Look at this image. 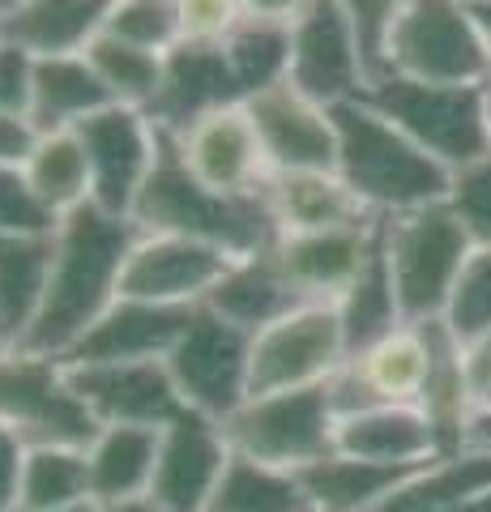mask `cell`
<instances>
[{"label":"cell","mask_w":491,"mask_h":512,"mask_svg":"<svg viewBox=\"0 0 491 512\" xmlns=\"http://www.w3.org/2000/svg\"><path fill=\"white\" fill-rule=\"evenodd\" d=\"M137 244V227L99 205H82L56 222L52 265L35 325L26 329L22 350L65 359L99 325V316L120 299L124 261Z\"/></svg>","instance_id":"6da1fadb"},{"label":"cell","mask_w":491,"mask_h":512,"mask_svg":"<svg viewBox=\"0 0 491 512\" xmlns=\"http://www.w3.org/2000/svg\"><path fill=\"white\" fill-rule=\"evenodd\" d=\"M334 128H338L334 171L368 205L372 218L427 210V205H440L449 197L453 175L363 99L334 107Z\"/></svg>","instance_id":"7a4b0ae2"},{"label":"cell","mask_w":491,"mask_h":512,"mask_svg":"<svg viewBox=\"0 0 491 512\" xmlns=\"http://www.w3.org/2000/svg\"><path fill=\"white\" fill-rule=\"evenodd\" d=\"M129 222L146 235L197 239V244L223 248L227 256H252L274 244V222H269L265 197H223V192L205 188L180 163L167 133Z\"/></svg>","instance_id":"3957f363"},{"label":"cell","mask_w":491,"mask_h":512,"mask_svg":"<svg viewBox=\"0 0 491 512\" xmlns=\"http://www.w3.org/2000/svg\"><path fill=\"white\" fill-rule=\"evenodd\" d=\"M376 235L406 325H427V320L445 316L453 282L474 248L449 205L440 201L427 210L376 218Z\"/></svg>","instance_id":"277c9868"},{"label":"cell","mask_w":491,"mask_h":512,"mask_svg":"<svg viewBox=\"0 0 491 512\" xmlns=\"http://www.w3.org/2000/svg\"><path fill=\"white\" fill-rule=\"evenodd\" d=\"M372 111H380L398 133L436 158L449 175L479 163L487 146V111H483V82L453 86V82H415V77H376L359 94Z\"/></svg>","instance_id":"5b68a950"},{"label":"cell","mask_w":491,"mask_h":512,"mask_svg":"<svg viewBox=\"0 0 491 512\" xmlns=\"http://www.w3.org/2000/svg\"><path fill=\"white\" fill-rule=\"evenodd\" d=\"M334 427H338V410L329 384L257 393L223 423L231 453L291 474L334 453Z\"/></svg>","instance_id":"8992f818"},{"label":"cell","mask_w":491,"mask_h":512,"mask_svg":"<svg viewBox=\"0 0 491 512\" xmlns=\"http://www.w3.org/2000/svg\"><path fill=\"white\" fill-rule=\"evenodd\" d=\"M487 69V39L466 0H406L385 47V73L479 86L487 82Z\"/></svg>","instance_id":"52a82bcc"},{"label":"cell","mask_w":491,"mask_h":512,"mask_svg":"<svg viewBox=\"0 0 491 512\" xmlns=\"http://www.w3.org/2000/svg\"><path fill=\"white\" fill-rule=\"evenodd\" d=\"M0 427L30 444H90L99 423L69 384V367L56 355L13 346L0 355Z\"/></svg>","instance_id":"ba28073f"},{"label":"cell","mask_w":491,"mask_h":512,"mask_svg":"<svg viewBox=\"0 0 491 512\" xmlns=\"http://www.w3.org/2000/svg\"><path fill=\"white\" fill-rule=\"evenodd\" d=\"M346 333L334 303H304L261 333L248 350V397L329 384L346 363Z\"/></svg>","instance_id":"9c48e42d"},{"label":"cell","mask_w":491,"mask_h":512,"mask_svg":"<svg viewBox=\"0 0 491 512\" xmlns=\"http://www.w3.org/2000/svg\"><path fill=\"white\" fill-rule=\"evenodd\" d=\"M248 350H252V333L235 329L231 320H223L201 303L193 320L184 325L180 342L163 359L184 410L227 423L248 402Z\"/></svg>","instance_id":"30bf717a"},{"label":"cell","mask_w":491,"mask_h":512,"mask_svg":"<svg viewBox=\"0 0 491 512\" xmlns=\"http://www.w3.org/2000/svg\"><path fill=\"white\" fill-rule=\"evenodd\" d=\"M77 137H82L90 167V205H99L116 218H129L158 163L163 128H154L146 111L112 103L94 111L86 124H77Z\"/></svg>","instance_id":"8fae6325"},{"label":"cell","mask_w":491,"mask_h":512,"mask_svg":"<svg viewBox=\"0 0 491 512\" xmlns=\"http://www.w3.org/2000/svg\"><path fill=\"white\" fill-rule=\"evenodd\" d=\"M176 146L180 163L197 175L205 188L223 192V197H261L269 175V158L261 150V137L252 128V116L244 103H227L205 111L180 133H167Z\"/></svg>","instance_id":"7c38bea8"},{"label":"cell","mask_w":491,"mask_h":512,"mask_svg":"<svg viewBox=\"0 0 491 512\" xmlns=\"http://www.w3.org/2000/svg\"><path fill=\"white\" fill-rule=\"evenodd\" d=\"M287 82L325 107L355 103L368 90V64L338 0H312L304 18L291 26Z\"/></svg>","instance_id":"4fadbf2b"},{"label":"cell","mask_w":491,"mask_h":512,"mask_svg":"<svg viewBox=\"0 0 491 512\" xmlns=\"http://www.w3.org/2000/svg\"><path fill=\"white\" fill-rule=\"evenodd\" d=\"M231 261H240V256H227L223 248L197 244V239L137 231V244L124 261L120 295L163 303V308H201L214 286L223 282Z\"/></svg>","instance_id":"5bb4252c"},{"label":"cell","mask_w":491,"mask_h":512,"mask_svg":"<svg viewBox=\"0 0 491 512\" xmlns=\"http://www.w3.org/2000/svg\"><path fill=\"white\" fill-rule=\"evenodd\" d=\"M427 380V329L398 325L385 338L359 346L346 355L342 372L329 380L334 410H363V406H419Z\"/></svg>","instance_id":"9a60e30c"},{"label":"cell","mask_w":491,"mask_h":512,"mask_svg":"<svg viewBox=\"0 0 491 512\" xmlns=\"http://www.w3.org/2000/svg\"><path fill=\"white\" fill-rule=\"evenodd\" d=\"M252 128L261 137L269 167L278 171H334L338 158V128L334 107L308 99L291 82H278L261 94L244 99Z\"/></svg>","instance_id":"2e32d148"},{"label":"cell","mask_w":491,"mask_h":512,"mask_svg":"<svg viewBox=\"0 0 491 512\" xmlns=\"http://www.w3.org/2000/svg\"><path fill=\"white\" fill-rule=\"evenodd\" d=\"M69 384L99 427H167L184 410L167 363H65Z\"/></svg>","instance_id":"e0dca14e"},{"label":"cell","mask_w":491,"mask_h":512,"mask_svg":"<svg viewBox=\"0 0 491 512\" xmlns=\"http://www.w3.org/2000/svg\"><path fill=\"white\" fill-rule=\"evenodd\" d=\"M231 461V444L223 423L205 414L180 410L163 431H158V461L150 495L171 512H205Z\"/></svg>","instance_id":"ac0fdd59"},{"label":"cell","mask_w":491,"mask_h":512,"mask_svg":"<svg viewBox=\"0 0 491 512\" xmlns=\"http://www.w3.org/2000/svg\"><path fill=\"white\" fill-rule=\"evenodd\" d=\"M376 222L351 231H321V235H278L269 244L278 274L287 278L299 303H338L346 286L359 278L372 252Z\"/></svg>","instance_id":"d6986e66"},{"label":"cell","mask_w":491,"mask_h":512,"mask_svg":"<svg viewBox=\"0 0 491 512\" xmlns=\"http://www.w3.org/2000/svg\"><path fill=\"white\" fill-rule=\"evenodd\" d=\"M244 103L235 90V77L227 69V56L218 43H180L163 56V77H158L154 103L146 107V116L163 133H180L193 120H201L205 111Z\"/></svg>","instance_id":"ffe728a7"},{"label":"cell","mask_w":491,"mask_h":512,"mask_svg":"<svg viewBox=\"0 0 491 512\" xmlns=\"http://www.w3.org/2000/svg\"><path fill=\"white\" fill-rule=\"evenodd\" d=\"M193 312L197 308H163L120 295L99 316V325L69 350L65 363H158L180 342Z\"/></svg>","instance_id":"44dd1931"},{"label":"cell","mask_w":491,"mask_h":512,"mask_svg":"<svg viewBox=\"0 0 491 512\" xmlns=\"http://www.w3.org/2000/svg\"><path fill=\"white\" fill-rule=\"evenodd\" d=\"M265 210L278 235H321L372 227V214L338 171H278L265 184Z\"/></svg>","instance_id":"7402d4cb"},{"label":"cell","mask_w":491,"mask_h":512,"mask_svg":"<svg viewBox=\"0 0 491 512\" xmlns=\"http://www.w3.org/2000/svg\"><path fill=\"white\" fill-rule=\"evenodd\" d=\"M423 329H427V380L419 393V410L427 427H432L440 457H457L466 453V423L474 406H479L466 367V346L440 320H427Z\"/></svg>","instance_id":"603a6c76"},{"label":"cell","mask_w":491,"mask_h":512,"mask_svg":"<svg viewBox=\"0 0 491 512\" xmlns=\"http://www.w3.org/2000/svg\"><path fill=\"white\" fill-rule=\"evenodd\" d=\"M334 453L380 466H427L440 448L419 406H363L338 414Z\"/></svg>","instance_id":"cb8c5ba5"},{"label":"cell","mask_w":491,"mask_h":512,"mask_svg":"<svg viewBox=\"0 0 491 512\" xmlns=\"http://www.w3.org/2000/svg\"><path fill=\"white\" fill-rule=\"evenodd\" d=\"M112 0H18L0 13V39L26 56H82L103 35Z\"/></svg>","instance_id":"d4e9b609"},{"label":"cell","mask_w":491,"mask_h":512,"mask_svg":"<svg viewBox=\"0 0 491 512\" xmlns=\"http://www.w3.org/2000/svg\"><path fill=\"white\" fill-rule=\"evenodd\" d=\"M112 107V94L103 90L99 73L86 56H43L30 73V103L26 116L39 133H65L86 124L94 111Z\"/></svg>","instance_id":"484cf974"},{"label":"cell","mask_w":491,"mask_h":512,"mask_svg":"<svg viewBox=\"0 0 491 512\" xmlns=\"http://www.w3.org/2000/svg\"><path fill=\"white\" fill-rule=\"evenodd\" d=\"M205 308L218 312L223 320H231L235 329L244 333H261L265 325H274L287 312L304 308V303L295 299V291L287 286V278L278 274L274 256L269 248L252 252V256H240V261H231V269L223 274V282L210 291L205 299Z\"/></svg>","instance_id":"4316f807"},{"label":"cell","mask_w":491,"mask_h":512,"mask_svg":"<svg viewBox=\"0 0 491 512\" xmlns=\"http://www.w3.org/2000/svg\"><path fill=\"white\" fill-rule=\"evenodd\" d=\"M158 431L163 427H99L86 444L90 466V500L120 504L133 495H146L154 483L158 461Z\"/></svg>","instance_id":"83f0119b"},{"label":"cell","mask_w":491,"mask_h":512,"mask_svg":"<svg viewBox=\"0 0 491 512\" xmlns=\"http://www.w3.org/2000/svg\"><path fill=\"white\" fill-rule=\"evenodd\" d=\"M423 466H380V461H359L346 453H329L312 461L308 470H299V487L312 512H363L376 500L410 478Z\"/></svg>","instance_id":"f1b7e54d"},{"label":"cell","mask_w":491,"mask_h":512,"mask_svg":"<svg viewBox=\"0 0 491 512\" xmlns=\"http://www.w3.org/2000/svg\"><path fill=\"white\" fill-rule=\"evenodd\" d=\"M22 175L30 192L39 197V205L56 222L90 205V167H86V150L77 128H65V133H39L35 150L22 163Z\"/></svg>","instance_id":"f546056e"},{"label":"cell","mask_w":491,"mask_h":512,"mask_svg":"<svg viewBox=\"0 0 491 512\" xmlns=\"http://www.w3.org/2000/svg\"><path fill=\"white\" fill-rule=\"evenodd\" d=\"M491 487V457L487 453H457L436 457L423 470L402 478L385 500H376L363 512H445L449 504Z\"/></svg>","instance_id":"4dcf8cb0"},{"label":"cell","mask_w":491,"mask_h":512,"mask_svg":"<svg viewBox=\"0 0 491 512\" xmlns=\"http://www.w3.org/2000/svg\"><path fill=\"white\" fill-rule=\"evenodd\" d=\"M47 265H52V231L0 235V320H5L13 346H22L26 329L39 316Z\"/></svg>","instance_id":"1f68e13d"},{"label":"cell","mask_w":491,"mask_h":512,"mask_svg":"<svg viewBox=\"0 0 491 512\" xmlns=\"http://www.w3.org/2000/svg\"><path fill=\"white\" fill-rule=\"evenodd\" d=\"M94 504L86 444H30L22 461L18 512H60Z\"/></svg>","instance_id":"d6a6232c"},{"label":"cell","mask_w":491,"mask_h":512,"mask_svg":"<svg viewBox=\"0 0 491 512\" xmlns=\"http://www.w3.org/2000/svg\"><path fill=\"white\" fill-rule=\"evenodd\" d=\"M338 320H342V333H346V350L368 346L376 338H385L398 325H406L402 312H398V299H393V282H389V269H385V252H380V235L372 239V252L363 261L359 278L346 286V295L334 303Z\"/></svg>","instance_id":"836d02e7"},{"label":"cell","mask_w":491,"mask_h":512,"mask_svg":"<svg viewBox=\"0 0 491 512\" xmlns=\"http://www.w3.org/2000/svg\"><path fill=\"white\" fill-rule=\"evenodd\" d=\"M205 512H308L299 474L231 453Z\"/></svg>","instance_id":"e575fe53"},{"label":"cell","mask_w":491,"mask_h":512,"mask_svg":"<svg viewBox=\"0 0 491 512\" xmlns=\"http://www.w3.org/2000/svg\"><path fill=\"white\" fill-rule=\"evenodd\" d=\"M227 56V69L235 77L240 99H252L269 86L287 82V64H291V26H269L240 18L231 35L218 43Z\"/></svg>","instance_id":"d590c367"},{"label":"cell","mask_w":491,"mask_h":512,"mask_svg":"<svg viewBox=\"0 0 491 512\" xmlns=\"http://www.w3.org/2000/svg\"><path fill=\"white\" fill-rule=\"evenodd\" d=\"M82 56L90 60V69L99 73V82H103L107 94H112V103L137 107V111H146L154 103L158 77H163V56L158 52L120 43L112 35H99Z\"/></svg>","instance_id":"8d00e7d4"},{"label":"cell","mask_w":491,"mask_h":512,"mask_svg":"<svg viewBox=\"0 0 491 512\" xmlns=\"http://www.w3.org/2000/svg\"><path fill=\"white\" fill-rule=\"evenodd\" d=\"M440 325H445L462 346L491 333V248H470L462 274L453 282V295L445 303Z\"/></svg>","instance_id":"74e56055"},{"label":"cell","mask_w":491,"mask_h":512,"mask_svg":"<svg viewBox=\"0 0 491 512\" xmlns=\"http://www.w3.org/2000/svg\"><path fill=\"white\" fill-rule=\"evenodd\" d=\"M103 35L167 56L171 47H180L176 0H112L107 22H103Z\"/></svg>","instance_id":"f35d334b"},{"label":"cell","mask_w":491,"mask_h":512,"mask_svg":"<svg viewBox=\"0 0 491 512\" xmlns=\"http://www.w3.org/2000/svg\"><path fill=\"white\" fill-rule=\"evenodd\" d=\"M445 205L462 222V231L470 235L474 248H491V154H483L479 163H470L462 171H453Z\"/></svg>","instance_id":"ab89813d"},{"label":"cell","mask_w":491,"mask_h":512,"mask_svg":"<svg viewBox=\"0 0 491 512\" xmlns=\"http://www.w3.org/2000/svg\"><path fill=\"white\" fill-rule=\"evenodd\" d=\"M338 5L359 39V56L368 64V82H376L385 73V47L393 35V22L402 18L406 0H338Z\"/></svg>","instance_id":"60d3db41"},{"label":"cell","mask_w":491,"mask_h":512,"mask_svg":"<svg viewBox=\"0 0 491 512\" xmlns=\"http://www.w3.org/2000/svg\"><path fill=\"white\" fill-rule=\"evenodd\" d=\"M56 218L30 192L22 167H0V235H47Z\"/></svg>","instance_id":"b9f144b4"},{"label":"cell","mask_w":491,"mask_h":512,"mask_svg":"<svg viewBox=\"0 0 491 512\" xmlns=\"http://www.w3.org/2000/svg\"><path fill=\"white\" fill-rule=\"evenodd\" d=\"M180 43H223L240 22V0H176Z\"/></svg>","instance_id":"7bdbcfd3"},{"label":"cell","mask_w":491,"mask_h":512,"mask_svg":"<svg viewBox=\"0 0 491 512\" xmlns=\"http://www.w3.org/2000/svg\"><path fill=\"white\" fill-rule=\"evenodd\" d=\"M30 73H35V56H26L22 47L0 39V111H22L26 116Z\"/></svg>","instance_id":"ee69618b"},{"label":"cell","mask_w":491,"mask_h":512,"mask_svg":"<svg viewBox=\"0 0 491 512\" xmlns=\"http://www.w3.org/2000/svg\"><path fill=\"white\" fill-rule=\"evenodd\" d=\"M39 141V128L22 111H0V167H22Z\"/></svg>","instance_id":"f6af8a7d"},{"label":"cell","mask_w":491,"mask_h":512,"mask_svg":"<svg viewBox=\"0 0 491 512\" xmlns=\"http://www.w3.org/2000/svg\"><path fill=\"white\" fill-rule=\"evenodd\" d=\"M22 461H26V444L9 427H0V512H18Z\"/></svg>","instance_id":"bcb514c9"},{"label":"cell","mask_w":491,"mask_h":512,"mask_svg":"<svg viewBox=\"0 0 491 512\" xmlns=\"http://www.w3.org/2000/svg\"><path fill=\"white\" fill-rule=\"evenodd\" d=\"M312 0H240V18L269 22V26H295L308 13Z\"/></svg>","instance_id":"7dc6e473"},{"label":"cell","mask_w":491,"mask_h":512,"mask_svg":"<svg viewBox=\"0 0 491 512\" xmlns=\"http://www.w3.org/2000/svg\"><path fill=\"white\" fill-rule=\"evenodd\" d=\"M466 367L474 384V402H491V333L466 346Z\"/></svg>","instance_id":"c3c4849f"},{"label":"cell","mask_w":491,"mask_h":512,"mask_svg":"<svg viewBox=\"0 0 491 512\" xmlns=\"http://www.w3.org/2000/svg\"><path fill=\"white\" fill-rule=\"evenodd\" d=\"M99 512H171V508L158 504L154 495L146 491V495H133V500H120V504H103Z\"/></svg>","instance_id":"681fc988"},{"label":"cell","mask_w":491,"mask_h":512,"mask_svg":"<svg viewBox=\"0 0 491 512\" xmlns=\"http://www.w3.org/2000/svg\"><path fill=\"white\" fill-rule=\"evenodd\" d=\"M445 512H491V487H483V491H474V495H466V500H457V504H449Z\"/></svg>","instance_id":"f907efd6"},{"label":"cell","mask_w":491,"mask_h":512,"mask_svg":"<svg viewBox=\"0 0 491 512\" xmlns=\"http://www.w3.org/2000/svg\"><path fill=\"white\" fill-rule=\"evenodd\" d=\"M483 111H487V146H491V77L483 82Z\"/></svg>","instance_id":"816d5d0a"},{"label":"cell","mask_w":491,"mask_h":512,"mask_svg":"<svg viewBox=\"0 0 491 512\" xmlns=\"http://www.w3.org/2000/svg\"><path fill=\"white\" fill-rule=\"evenodd\" d=\"M5 350H13V338H9V329H5V320H0V355Z\"/></svg>","instance_id":"f5cc1de1"},{"label":"cell","mask_w":491,"mask_h":512,"mask_svg":"<svg viewBox=\"0 0 491 512\" xmlns=\"http://www.w3.org/2000/svg\"><path fill=\"white\" fill-rule=\"evenodd\" d=\"M60 512H99V504H77V508H60Z\"/></svg>","instance_id":"db71d44e"},{"label":"cell","mask_w":491,"mask_h":512,"mask_svg":"<svg viewBox=\"0 0 491 512\" xmlns=\"http://www.w3.org/2000/svg\"><path fill=\"white\" fill-rule=\"evenodd\" d=\"M13 5H18V0H0V13H9Z\"/></svg>","instance_id":"11a10c76"},{"label":"cell","mask_w":491,"mask_h":512,"mask_svg":"<svg viewBox=\"0 0 491 512\" xmlns=\"http://www.w3.org/2000/svg\"><path fill=\"white\" fill-rule=\"evenodd\" d=\"M466 5H487V0H466Z\"/></svg>","instance_id":"9f6ffc18"},{"label":"cell","mask_w":491,"mask_h":512,"mask_svg":"<svg viewBox=\"0 0 491 512\" xmlns=\"http://www.w3.org/2000/svg\"><path fill=\"white\" fill-rule=\"evenodd\" d=\"M308 512H312V508H308Z\"/></svg>","instance_id":"6f0895ef"}]
</instances>
